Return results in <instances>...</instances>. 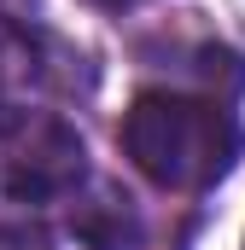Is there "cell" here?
Returning a JSON list of instances; mask_svg holds the SVG:
<instances>
[{
  "label": "cell",
  "mask_w": 245,
  "mask_h": 250,
  "mask_svg": "<svg viewBox=\"0 0 245 250\" xmlns=\"http://www.w3.org/2000/svg\"><path fill=\"white\" fill-rule=\"evenodd\" d=\"M245 134L222 99L198 93H140L122 117L128 163L164 192H204L240 163Z\"/></svg>",
  "instance_id": "cell-1"
},
{
  "label": "cell",
  "mask_w": 245,
  "mask_h": 250,
  "mask_svg": "<svg viewBox=\"0 0 245 250\" xmlns=\"http://www.w3.org/2000/svg\"><path fill=\"white\" fill-rule=\"evenodd\" d=\"M88 6H99V12H122V6H140V0H88Z\"/></svg>",
  "instance_id": "cell-5"
},
{
  "label": "cell",
  "mask_w": 245,
  "mask_h": 250,
  "mask_svg": "<svg viewBox=\"0 0 245 250\" xmlns=\"http://www.w3.org/2000/svg\"><path fill=\"white\" fill-rule=\"evenodd\" d=\"M0 250H53L41 227H0Z\"/></svg>",
  "instance_id": "cell-4"
},
{
  "label": "cell",
  "mask_w": 245,
  "mask_h": 250,
  "mask_svg": "<svg viewBox=\"0 0 245 250\" xmlns=\"http://www.w3.org/2000/svg\"><path fill=\"white\" fill-rule=\"evenodd\" d=\"M6 151V192L18 204H53L88 181V146L53 111H24L0 134Z\"/></svg>",
  "instance_id": "cell-2"
},
{
  "label": "cell",
  "mask_w": 245,
  "mask_h": 250,
  "mask_svg": "<svg viewBox=\"0 0 245 250\" xmlns=\"http://www.w3.org/2000/svg\"><path fill=\"white\" fill-rule=\"evenodd\" d=\"M70 227H76V239L88 250H140V239H146L134 204L122 192H111V187H99L88 204H76L70 209Z\"/></svg>",
  "instance_id": "cell-3"
}]
</instances>
